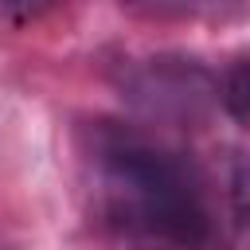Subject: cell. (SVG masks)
Segmentation results:
<instances>
[{
	"mask_svg": "<svg viewBox=\"0 0 250 250\" xmlns=\"http://www.w3.org/2000/svg\"><path fill=\"white\" fill-rule=\"evenodd\" d=\"M78 160L90 215L109 234L164 250L215 242L211 180L180 148L125 121H94Z\"/></svg>",
	"mask_w": 250,
	"mask_h": 250,
	"instance_id": "1",
	"label": "cell"
},
{
	"mask_svg": "<svg viewBox=\"0 0 250 250\" xmlns=\"http://www.w3.org/2000/svg\"><path fill=\"white\" fill-rule=\"evenodd\" d=\"M211 219L223 250H250V148H230L211 184Z\"/></svg>",
	"mask_w": 250,
	"mask_h": 250,
	"instance_id": "2",
	"label": "cell"
},
{
	"mask_svg": "<svg viewBox=\"0 0 250 250\" xmlns=\"http://www.w3.org/2000/svg\"><path fill=\"white\" fill-rule=\"evenodd\" d=\"M219 98H223V105H227L230 117H238L242 125H250V47L238 51L230 59V66L223 70Z\"/></svg>",
	"mask_w": 250,
	"mask_h": 250,
	"instance_id": "3",
	"label": "cell"
},
{
	"mask_svg": "<svg viewBox=\"0 0 250 250\" xmlns=\"http://www.w3.org/2000/svg\"><path fill=\"white\" fill-rule=\"evenodd\" d=\"M121 4L148 16V20H188V16H199V12H215L227 0H121Z\"/></svg>",
	"mask_w": 250,
	"mask_h": 250,
	"instance_id": "4",
	"label": "cell"
},
{
	"mask_svg": "<svg viewBox=\"0 0 250 250\" xmlns=\"http://www.w3.org/2000/svg\"><path fill=\"white\" fill-rule=\"evenodd\" d=\"M62 0H0V8L16 20V23H31V20H43L47 12H55Z\"/></svg>",
	"mask_w": 250,
	"mask_h": 250,
	"instance_id": "5",
	"label": "cell"
}]
</instances>
